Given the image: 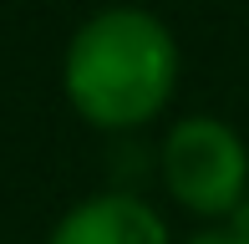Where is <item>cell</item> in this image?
<instances>
[{
  "label": "cell",
  "instance_id": "2",
  "mask_svg": "<svg viewBox=\"0 0 249 244\" xmlns=\"http://www.w3.org/2000/svg\"><path fill=\"white\" fill-rule=\"evenodd\" d=\"M158 173L183 214L229 224L249 198V142L234 122L213 112H188L163 132Z\"/></svg>",
  "mask_w": 249,
  "mask_h": 244
},
{
  "label": "cell",
  "instance_id": "3",
  "mask_svg": "<svg viewBox=\"0 0 249 244\" xmlns=\"http://www.w3.org/2000/svg\"><path fill=\"white\" fill-rule=\"evenodd\" d=\"M46 244H173L163 209L127 188H102L87 193L51 224Z\"/></svg>",
  "mask_w": 249,
  "mask_h": 244
},
{
  "label": "cell",
  "instance_id": "4",
  "mask_svg": "<svg viewBox=\"0 0 249 244\" xmlns=\"http://www.w3.org/2000/svg\"><path fill=\"white\" fill-rule=\"evenodd\" d=\"M183 244H249L239 229H229V224H213V229H198L194 239H183Z\"/></svg>",
  "mask_w": 249,
  "mask_h": 244
},
{
  "label": "cell",
  "instance_id": "1",
  "mask_svg": "<svg viewBox=\"0 0 249 244\" xmlns=\"http://www.w3.org/2000/svg\"><path fill=\"white\" fill-rule=\"evenodd\" d=\"M183 71L178 36L148 5H107L61 51L66 107L97 132H138L168 112Z\"/></svg>",
  "mask_w": 249,
  "mask_h": 244
}]
</instances>
